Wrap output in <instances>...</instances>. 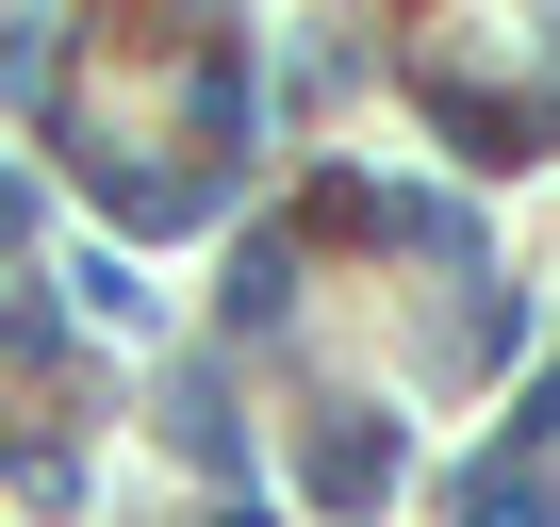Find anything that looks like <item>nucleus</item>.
Wrapping results in <instances>:
<instances>
[{"instance_id":"f257e3e1","label":"nucleus","mask_w":560,"mask_h":527,"mask_svg":"<svg viewBox=\"0 0 560 527\" xmlns=\"http://www.w3.org/2000/svg\"><path fill=\"white\" fill-rule=\"evenodd\" d=\"M314 494H330V511L396 494V429H314Z\"/></svg>"},{"instance_id":"f03ea898","label":"nucleus","mask_w":560,"mask_h":527,"mask_svg":"<svg viewBox=\"0 0 560 527\" xmlns=\"http://www.w3.org/2000/svg\"><path fill=\"white\" fill-rule=\"evenodd\" d=\"M462 527H560V511H544L527 478H478V494H462Z\"/></svg>"},{"instance_id":"7ed1b4c3","label":"nucleus","mask_w":560,"mask_h":527,"mask_svg":"<svg viewBox=\"0 0 560 527\" xmlns=\"http://www.w3.org/2000/svg\"><path fill=\"white\" fill-rule=\"evenodd\" d=\"M0 247H18V181H0Z\"/></svg>"},{"instance_id":"20e7f679","label":"nucleus","mask_w":560,"mask_h":527,"mask_svg":"<svg viewBox=\"0 0 560 527\" xmlns=\"http://www.w3.org/2000/svg\"><path fill=\"white\" fill-rule=\"evenodd\" d=\"M214 527H280V511H214Z\"/></svg>"}]
</instances>
